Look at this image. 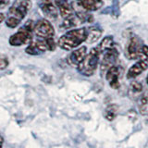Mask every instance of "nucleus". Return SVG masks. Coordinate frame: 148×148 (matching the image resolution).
Here are the masks:
<instances>
[{"label": "nucleus", "mask_w": 148, "mask_h": 148, "mask_svg": "<svg viewBox=\"0 0 148 148\" xmlns=\"http://www.w3.org/2000/svg\"><path fill=\"white\" fill-rule=\"evenodd\" d=\"M138 108L142 115H148V95L143 94L138 97Z\"/></svg>", "instance_id": "obj_18"}, {"label": "nucleus", "mask_w": 148, "mask_h": 148, "mask_svg": "<svg viewBox=\"0 0 148 148\" xmlns=\"http://www.w3.org/2000/svg\"><path fill=\"white\" fill-rule=\"evenodd\" d=\"M118 111H119V106L116 104L108 106L104 112V116H105L106 119L108 120V121H113V120L116 119V117H117Z\"/></svg>", "instance_id": "obj_17"}, {"label": "nucleus", "mask_w": 148, "mask_h": 148, "mask_svg": "<svg viewBox=\"0 0 148 148\" xmlns=\"http://www.w3.org/2000/svg\"><path fill=\"white\" fill-rule=\"evenodd\" d=\"M137 59L139 60H148V46L143 45L138 52Z\"/></svg>", "instance_id": "obj_21"}, {"label": "nucleus", "mask_w": 148, "mask_h": 148, "mask_svg": "<svg viewBox=\"0 0 148 148\" xmlns=\"http://www.w3.org/2000/svg\"><path fill=\"white\" fill-rule=\"evenodd\" d=\"M146 82H147V84H148V75H147V77H146Z\"/></svg>", "instance_id": "obj_26"}, {"label": "nucleus", "mask_w": 148, "mask_h": 148, "mask_svg": "<svg viewBox=\"0 0 148 148\" xmlns=\"http://www.w3.org/2000/svg\"><path fill=\"white\" fill-rule=\"evenodd\" d=\"M148 68V60H139L138 62L133 64L132 66L129 69L127 73L128 79H134L139 76L142 72L146 71Z\"/></svg>", "instance_id": "obj_11"}, {"label": "nucleus", "mask_w": 148, "mask_h": 148, "mask_svg": "<svg viewBox=\"0 0 148 148\" xmlns=\"http://www.w3.org/2000/svg\"><path fill=\"white\" fill-rule=\"evenodd\" d=\"M102 35V30L99 27L97 26H92L89 29H87V38L86 42L89 44L95 43L96 41H98V39Z\"/></svg>", "instance_id": "obj_14"}, {"label": "nucleus", "mask_w": 148, "mask_h": 148, "mask_svg": "<svg viewBox=\"0 0 148 148\" xmlns=\"http://www.w3.org/2000/svg\"><path fill=\"white\" fill-rule=\"evenodd\" d=\"M8 65V58L5 55H0V69H5Z\"/></svg>", "instance_id": "obj_22"}, {"label": "nucleus", "mask_w": 148, "mask_h": 148, "mask_svg": "<svg viewBox=\"0 0 148 148\" xmlns=\"http://www.w3.org/2000/svg\"><path fill=\"white\" fill-rule=\"evenodd\" d=\"M75 4L84 11H95L103 7L102 0H77Z\"/></svg>", "instance_id": "obj_10"}, {"label": "nucleus", "mask_w": 148, "mask_h": 148, "mask_svg": "<svg viewBox=\"0 0 148 148\" xmlns=\"http://www.w3.org/2000/svg\"><path fill=\"white\" fill-rule=\"evenodd\" d=\"M143 84L139 82H132L130 86V92H132L133 95H141L143 92Z\"/></svg>", "instance_id": "obj_20"}, {"label": "nucleus", "mask_w": 148, "mask_h": 148, "mask_svg": "<svg viewBox=\"0 0 148 148\" xmlns=\"http://www.w3.org/2000/svg\"><path fill=\"white\" fill-rule=\"evenodd\" d=\"M34 34L36 36L40 37V38H50L55 35V30L54 27L47 20H40L38 21L34 25Z\"/></svg>", "instance_id": "obj_7"}, {"label": "nucleus", "mask_w": 148, "mask_h": 148, "mask_svg": "<svg viewBox=\"0 0 148 148\" xmlns=\"http://www.w3.org/2000/svg\"><path fill=\"white\" fill-rule=\"evenodd\" d=\"M56 48V44L53 37L50 38H41V40H36L34 42H31L29 45L25 49V52L29 55L36 56L40 55L45 51H53Z\"/></svg>", "instance_id": "obj_5"}, {"label": "nucleus", "mask_w": 148, "mask_h": 148, "mask_svg": "<svg viewBox=\"0 0 148 148\" xmlns=\"http://www.w3.org/2000/svg\"><path fill=\"white\" fill-rule=\"evenodd\" d=\"M32 8L30 0H15L12 6L8 9V18L6 24L9 28H15L25 18L28 11Z\"/></svg>", "instance_id": "obj_1"}, {"label": "nucleus", "mask_w": 148, "mask_h": 148, "mask_svg": "<svg viewBox=\"0 0 148 148\" xmlns=\"http://www.w3.org/2000/svg\"><path fill=\"white\" fill-rule=\"evenodd\" d=\"M34 25L32 21H27L26 24L21 28L15 34L10 36L9 44L12 46H21L30 44L32 40V31L34 29Z\"/></svg>", "instance_id": "obj_4"}, {"label": "nucleus", "mask_w": 148, "mask_h": 148, "mask_svg": "<svg viewBox=\"0 0 148 148\" xmlns=\"http://www.w3.org/2000/svg\"><path fill=\"white\" fill-rule=\"evenodd\" d=\"M8 3V0H0V8H3L6 7Z\"/></svg>", "instance_id": "obj_23"}, {"label": "nucleus", "mask_w": 148, "mask_h": 148, "mask_svg": "<svg viewBox=\"0 0 148 148\" xmlns=\"http://www.w3.org/2000/svg\"><path fill=\"white\" fill-rule=\"evenodd\" d=\"M86 55H87V48L85 46H82V47H79L78 49L74 50L73 52L69 55L68 61L71 65L78 66V65L82 61V59L86 57Z\"/></svg>", "instance_id": "obj_12"}, {"label": "nucleus", "mask_w": 148, "mask_h": 148, "mask_svg": "<svg viewBox=\"0 0 148 148\" xmlns=\"http://www.w3.org/2000/svg\"><path fill=\"white\" fill-rule=\"evenodd\" d=\"M3 143H4V139H3V137L1 135H0V147H2Z\"/></svg>", "instance_id": "obj_25"}, {"label": "nucleus", "mask_w": 148, "mask_h": 148, "mask_svg": "<svg viewBox=\"0 0 148 148\" xmlns=\"http://www.w3.org/2000/svg\"><path fill=\"white\" fill-rule=\"evenodd\" d=\"M81 23H82V21L81 20V18L79 17L78 14H75V15L72 14L71 16L65 18L61 27L63 29H71V28L76 27L77 25L81 24Z\"/></svg>", "instance_id": "obj_15"}, {"label": "nucleus", "mask_w": 148, "mask_h": 148, "mask_svg": "<svg viewBox=\"0 0 148 148\" xmlns=\"http://www.w3.org/2000/svg\"><path fill=\"white\" fill-rule=\"evenodd\" d=\"M5 21V16H4V14L2 13H0V23H1L2 21Z\"/></svg>", "instance_id": "obj_24"}, {"label": "nucleus", "mask_w": 148, "mask_h": 148, "mask_svg": "<svg viewBox=\"0 0 148 148\" xmlns=\"http://www.w3.org/2000/svg\"><path fill=\"white\" fill-rule=\"evenodd\" d=\"M87 38L86 28H79L67 32L58 39V45L64 50H71L82 45Z\"/></svg>", "instance_id": "obj_2"}, {"label": "nucleus", "mask_w": 148, "mask_h": 148, "mask_svg": "<svg viewBox=\"0 0 148 148\" xmlns=\"http://www.w3.org/2000/svg\"><path fill=\"white\" fill-rule=\"evenodd\" d=\"M124 73V69L121 66H114L110 67L106 72V79L108 82L110 87L112 89L117 90L120 87L119 79L122 77V74Z\"/></svg>", "instance_id": "obj_6"}, {"label": "nucleus", "mask_w": 148, "mask_h": 148, "mask_svg": "<svg viewBox=\"0 0 148 148\" xmlns=\"http://www.w3.org/2000/svg\"><path fill=\"white\" fill-rule=\"evenodd\" d=\"M57 7L58 8L60 15L64 18L71 16L73 14V7L69 3L68 0H64L61 3H59Z\"/></svg>", "instance_id": "obj_16"}, {"label": "nucleus", "mask_w": 148, "mask_h": 148, "mask_svg": "<svg viewBox=\"0 0 148 148\" xmlns=\"http://www.w3.org/2000/svg\"><path fill=\"white\" fill-rule=\"evenodd\" d=\"M114 45V39L112 36H106L105 38L101 41L100 45H98V48L101 51V53H104L106 52V50L113 47Z\"/></svg>", "instance_id": "obj_19"}, {"label": "nucleus", "mask_w": 148, "mask_h": 148, "mask_svg": "<svg viewBox=\"0 0 148 148\" xmlns=\"http://www.w3.org/2000/svg\"><path fill=\"white\" fill-rule=\"evenodd\" d=\"M142 45H143V43L140 40V38H139L138 36H132V38L130 39L128 47H127L128 58L131 60L137 59L139 49H140Z\"/></svg>", "instance_id": "obj_9"}, {"label": "nucleus", "mask_w": 148, "mask_h": 148, "mask_svg": "<svg viewBox=\"0 0 148 148\" xmlns=\"http://www.w3.org/2000/svg\"><path fill=\"white\" fill-rule=\"evenodd\" d=\"M118 58H119V52L114 46L108 49L106 52H104V57H103V59H102V61H101L102 71H106H106H108L110 67L116 65Z\"/></svg>", "instance_id": "obj_8"}, {"label": "nucleus", "mask_w": 148, "mask_h": 148, "mask_svg": "<svg viewBox=\"0 0 148 148\" xmlns=\"http://www.w3.org/2000/svg\"><path fill=\"white\" fill-rule=\"evenodd\" d=\"M58 7L56 6L55 3L52 0H45V2L42 3L41 5V9L45 15L50 18H56L58 15Z\"/></svg>", "instance_id": "obj_13"}, {"label": "nucleus", "mask_w": 148, "mask_h": 148, "mask_svg": "<svg viewBox=\"0 0 148 148\" xmlns=\"http://www.w3.org/2000/svg\"><path fill=\"white\" fill-rule=\"evenodd\" d=\"M101 55V51L98 46L95 48H92L89 54L86 55V57L82 59V61L78 65V71L84 76H92L97 69L99 62V58Z\"/></svg>", "instance_id": "obj_3"}]
</instances>
